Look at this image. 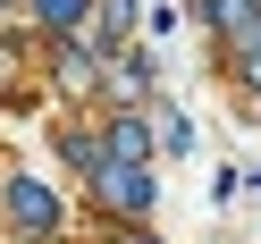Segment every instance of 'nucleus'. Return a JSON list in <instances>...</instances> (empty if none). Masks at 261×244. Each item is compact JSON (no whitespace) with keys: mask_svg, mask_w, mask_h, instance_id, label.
<instances>
[{"mask_svg":"<svg viewBox=\"0 0 261 244\" xmlns=\"http://www.w3.org/2000/svg\"><path fill=\"white\" fill-rule=\"evenodd\" d=\"M93 194H101L110 210H126V219H143V210H152V169H135V160H101Z\"/></svg>","mask_w":261,"mask_h":244,"instance_id":"nucleus-1","label":"nucleus"},{"mask_svg":"<svg viewBox=\"0 0 261 244\" xmlns=\"http://www.w3.org/2000/svg\"><path fill=\"white\" fill-rule=\"evenodd\" d=\"M9 210H17L25 227H59V202H51V185H34V177H9Z\"/></svg>","mask_w":261,"mask_h":244,"instance_id":"nucleus-2","label":"nucleus"},{"mask_svg":"<svg viewBox=\"0 0 261 244\" xmlns=\"http://www.w3.org/2000/svg\"><path fill=\"white\" fill-rule=\"evenodd\" d=\"M143 152H152V126L143 118H110V160H135L143 169Z\"/></svg>","mask_w":261,"mask_h":244,"instance_id":"nucleus-3","label":"nucleus"},{"mask_svg":"<svg viewBox=\"0 0 261 244\" xmlns=\"http://www.w3.org/2000/svg\"><path fill=\"white\" fill-rule=\"evenodd\" d=\"M126 25H135V0H101V34H110V42H118V34H126Z\"/></svg>","mask_w":261,"mask_h":244,"instance_id":"nucleus-4","label":"nucleus"},{"mask_svg":"<svg viewBox=\"0 0 261 244\" xmlns=\"http://www.w3.org/2000/svg\"><path fill=\"white\" fill-rule=\"evenodd\" d=\"M34 9H42V25H76L85 17V0H34Z\"/></svg>","mask_w":261,"mask_h":244,"instance_id":"nucleus-5","label":"nucleus"}]
</instances>
